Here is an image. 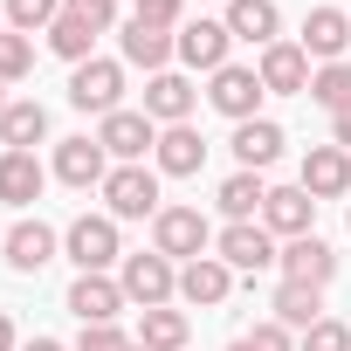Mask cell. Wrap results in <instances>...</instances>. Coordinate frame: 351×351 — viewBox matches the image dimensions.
Returning <instances> with one entry per match:
<instances>
[{"label":"cell","instance_id":"cell-26","mask_svg":"<svg viewBox=\"0 0 351 351\" xmlns=\"http://www.w3.org/2000/svg\"><path fill=\"white\" fill-rule=\"evenodd\" d=\"M269 310H276V324H282V330H310V324L324 317V289H310V282H276Z\"/></svg>","mask_w":351,"mask_h":351},{"label":"cell","instance_id":"cell-43","mask_svg":"<svg viewBox=\"0 0 351 351\" xmlns=\"http://www.w3.org/2000/svg\"><path fill=\"white\" fill-rule=\"evenodd\" d=\"M131 351H145V344H131Z\"/></svg>","mask_w":351,"mask_h":351},{"label":"cell","instance_id":"cell-3","mask_svg":"<svg viewBox=\"0 0 351 351\" xmlns=\"http://www.w3.org/2000/svg\"><path fill=\"white\" fill-rule=\"evenodd\" d=\"M62 248H69V262L83 269V276H104L124 248H117V221L110 214H76L69 228H62Z\"/></svg>","mask_w":351,"mask_h":351},{"label":"cell","instance_id":"cell-37","mask_svg":"<svg viewBox=\"0 0 351 351\" xmlns=\"http://www.w3.org/2000/svg\"><path fill=\"white\" fill-rule=\"evenodd\" d=\"M241 344H248V351H296V344H289V330H282L276 317H269V324H255V330H248Z\"/></svg>","mask_w":351,"mask_h":351},{"label":"cell","instance_id":"cell-2","mask_svg":"<svg viewBox=\"0 0 351 351\" xmlns=\"http://www.w3.org/2000/svg\"><path fill=\"white\" fill-rule=\"evenodd\" d=\"M69 104H76V110H90V117L124 110V62H110V56L76 62V76H69Z\"/></svg>","mask_w":351,"mask_h":351},{"label":"cell","instance_id":"cell-40","mask_svg":"<svg viewBox=\"0 0 351 351\" xmlns=\"http://www.w3.org/2000/svg\"><path fill=\"white\" fill-rule=\"evenodd\" d=\"M21 351H62V344H56V337H28Z\"/></svg>","mask_w":351,"mask_h":351},{"label":"cell","instance_id":"cell-8","mask_svg":"<svg viewBox=\"0 0 351 351\" xmlns=\"http://www.w3.org/2000/svg\"><path fill=\"white\" fill-rule=\"evenodd\" d=\"M97 145H104L117 165H138V158L158 145V124H152L145 110H110V117L97 124Z\"/></svg>","mask_w":351,"mask_h":351},{"label":"cell","instance_id":"cell-38","mask_svg":"<svg viewBox=\"0 0 351 351\" xmlns=\"http://www.w3.org/2000/svg\"><path fill=\"white\" fill-rule=\"evenodd\" d=\"M330 145H337V152H351V110H337V117H330Z\"/></svg>","mask_w":351,"mask_h":351},{"label":"cell","instance_id":"cell-1","mask_svg":"<svg viewBox=\"0 0 351 351\" xmlns=\"http://www.w3.org/2000/svg\"><path fill=\"white\" fill-rule=\"evenodd\" d=\"M207 241H214V228H207L200 207H158V221H152V248H158L165 262H200Z\"/></svg>","mask_w":351,"mask_h":351},{"label":"cell","instance_id":"cell-25","mask_svg":"<svg viewBox=\"0 0 351 351\" xmlns=\"http://www.w3.org/2000/svg\"><path fill=\"white\" fill-rule=\"evenodd\" d=\"M180 56V42H172L165 28H145V21H131L124 28V62L131 69H145V76H165V62Z\"/></svg>","mask_w":351,"mask_h":351},{"label":"cell","instance_id":"cell-22","mask_svg":"<svg viewBox=\"0 0 351 351\" xmlns=\"http://www.w3.org/2000/svg\"><path fill=\"white\" fill-rule=\"evenodd\" d=\"M228 289H234V269H228L221 255H200V262H186V269H180V296H186V303H200V310L228 303Z\"/></svg>","mask_w":351,"mask_h":351},{"label":"cell","instance_id":"cell-5","mask_svg":"<svg viewBox=\"0 0 351 351\" xmlns=\"http://www.w3.org/2000/svg\"><path fill=\"white\" fill-rule=\"evenodd\" d=\"M104 207L110 221H158V172L145 165H110V180H104Z\"/></svg>","mask_w":351,"mask_h":351},{"label":"cell","instance_id":"cell-34","mask_svg":"<svg viewBox=\"0 0 351 351\" xmlns=\"http://www.w3.org/2000/svg\"><path fill=\"white\" fill-rule=\"evenodd\" d=\"M180 14H186V0H138V14H131V21H145V28H165V35H172V28H180Z\"/></svg>","mask_w":351,"mask_h":351},{"label":"cell","instance_id":"cell-24","mask_svg":"<svg viewBox=\"0 0 351 351\" xmlns=\"http://www.w3.org/2000/svg\"><path fill=\"white\" fill-rule=\"evenodd\" d=\"M42 138H49V110L35 97H14L8 110H0V145H8V152H35Z\"/></svg>","mask_w":351,"mask_h":351},{"label":"cell","instance_id":"cell-29","mask_svg":"<svg viewBox=\"0 0 351 351\" xmlns=\"http://www.w3.org/2000/svg\"><path fill=\"white\" fill-rule=\"evenodd\" d=\"M49 49H56L62 62H90V56H97V28L76 21V14H62V21L49 28Z\"/></svg>","mask_w":351,"mask_h":351},{"label":"cell","instance_id":"cell-35","mask_svg":"<svg viewBox=\"0 0 351 351\" xmlns=\"http://www.w3.org/2000/svg\"><path fill=\"white\" fill-rule=\"evenodd\" d=\"M138 337H124L117 324H83V337H76V351H131Z\"/></svg>","mask_w":351,"mask_h":351},{"label":"cell","instance_id":"cell-9","mask_svg":"<svg viewBox=\"0 0 351 351\" xmlns=\"http://www.w3.org/2000/svg\"><path fill=\"white\" fill-rule=\"evenodd\" d=\"M255 76H262L269 97H310V56L296 42H269L262 62H255Z\"/></svg>","mask_w":351,"mask_h":351},{"label":"cell","instance_id":"cell-28","mask_svg":"<svg viewBox=\"0 0 351 351\" xmlns=\"http://www.w3.org/2000/svg\"><path fill=\"white\" fill-rule=\"evenodd\" d=\"M138 344L145 351H186V310H145L138 317Z\"/></svg>","mask_w":351,"mask_h":351},{"label":"cell","instance_id":"cell-23","mask_svg":"<svg viewBox=\"0 0 351 351\" xmlns=\"http://www.w3.org/2000/svg\"><path fill=\"white\" fill-rule=\"evenodd\" d=\"M228 35H234V42H255V49L282 42V14H276V0H228Z\"/></svg>","mask_w":351,"mask_h":351},{"label":"cell","instance_id":"cell-42","mask_svg":"<svg viewBox=\"0 0 351 351\" xmlns=\"http://www.w3.org/2000/svg\"><path fill=\"white\" fill-rule=\"evenodd\" d=\"M228 351H248V344H228Z\"/></svg>","mask_w":351,"mask_h":351},{"label":"cell","instance_id":"cell-19","mask_svg":"<svg viewBox=\"0 0 351 351\" xmlns=\"http://www.w3.org/2000/svg\"><path fill=\"white\" fill-rule=\"evenodd\" d=\"M310 200H337V193H351V152H337V145H317L310 158H303V180H296Z\"/></svg>","mask_w":351,"mask_h":351},{"label":"cell","instance_id":"cell-36","mask_svg":"<svg viewBox=\"0 0 351 351\" xmlns=\"http://www.w3.org/2000/svg\"><path fill=\"white\" fill-rule=\"evenodd\" d=\"M62 14H76V21H90L97 35L117 21V0H62Z\"/></svg>","mask_w":351,"mask_h":351},{"label":"cell","instance_id":"cell-33","mask_svg":"<svg viewBox=\"0 0 351 351\" xmlns=\"http://www.w3.org/2000/svg\"><path fill=\"white\" fill-rule=\"evenodd\" d=\"M303 351H351V330H344L337 317H317V324L303 330Z\"/></svg>","mask_w":351,"mask_h":351},{"label":"cell","instance_id":"cell-20","mask_svg":"<svg viewBox=\"0 0 351 351\" xmlns=\"http://www.w3.org/2000/svg\"><path fill=\"white\" fill-rule=\"evenodd\" d=\"M42 186H49V165L35 152H0V200L8 207H35Z\"/></svg>","mask_w":351,"mask_h":351},{"label":"cell","instance_id":"cell-15","mask_svg":"<svg viewBox=\"0 0 351 351\" xmlns=\"http://www.w3.org/2000/svg\"><path fill=\"white\" fill-rule=\"evenodd\" d=\"M193 104H200V90H193L180 69H165V76H152V83H145V117H152L158 131H165V124H186V117H193Z\"/></svg>","mask_w":351,"mask_h":351},{"label":"cell","instance_id":"cell-16","mask_svg":"<svg viewBox=\"0 0 351 351\" xmlns=\"http://www.w3.org/2000/svg\"><path fill=\"white\" fill-rule=\"evenodd\" d=\"M56 180L62 186H104L110 180V152L97 138H62L56 145Z\"/></svg>","mask_w":351,"mask_h":351},{"label":"cell","instance_id":"cell-11","mask_svg":"<svg viewBox=\"0 0 351 351\" xmlns=\"http://www.w3.org/2000/svg\"><path fill=\"white\" fill-rule=\"evenodd\" d=\"M152 158H158L165 180H193V172L207 165V138H200L193 124H165V131H158V145H152Z\"/></svg>","mask_w":351,"mask_h":351},{"label":"cell","instance_id":"cell-12","mask_svg":"<svg viewBox=\"0 0 351 351\" xmlns=\"http://www.w3.org/2000/svg\"><path fill=\"white\" fill-rule=\"evenodd\" d=\"M172 42H180V62H186V69H207V76H214V69H228V49H234L228 21H186Z\"/></svg>","mask_w":351,"mask_h":351},{"label":"cell","instance_id":"cell-31","mask_svg":"<svg viewBox=\"0 0 351 351\" xmlns=\"http://www.w3.org/2000/svg\"><path fill=\"white\" fill-rule=\"evenodd\" d=\"M62 21V0H8V28L14 35H49Z\"/></svg>","mask_w":351,"mask_h":351},{"label":"cell","instance_id":"cell-21","mask_svg":"<svg viewBox=\"0 0 351 351\" xmlns=\"http://www.w3.org/2000/svg\"><path fill=\"white\" fill-rule=\"evenodd\" d=\"M282 124L276 117H248V124H234V158H241V172H262V165H276L282 158Z\"/></svg>","mask_w":351,"mask_h":351},{"label":"cell","instance_id":"cell-6","mask_svg":"<svg viewBox=\"0 0 351 351\" xmlns=\"http://www.w3.org/2000/svg\"><path fill=\"white\" fill-rule=\"evenodd\" d=\"M214 255L228 262V269H241V276H262V269H276V234L262 228V221H228L221 228V241H214Z\"/></svg>","mask_w":351,"mask_h":351},{"label":"cell","instance_id":"cell-14","mask_svg":"<svg viewBox=\"0 0 351 351\" xmlns=\"http://www.w3.org/2000/svg\"><path fill=\"white\" fill-rule=\"evenodd\" d=\"M310 221H317V200H310L303 186H269V200H262V228H269L276 241L310 234Z\"/></svg>","mask_w":351,"mask_h":351},{"label":"cell","instance_id":"cell-30","mask_svg":"<svg viewBox=\"0 0 351 351\" xmlns=\"http://www.w3.org/2000/svg\"><path fill=\"white\" fill-rule=\"evenodd\" d=\"M310 104H324L330 117L351 110V62H324V69L310 76Z\"/></svg>","mask_w":351,"mask_h":351},{"label":"cell","instance_id":"cell-7","mask_svg":"<svg viewBox=\"0 0 351 351\" xmlns=\"http://www.w3.org/2000/svg\"><path fill=\"white\" fill-rule=\"evenodd\" d=\"M262 76L255 69H241V62H228V69H214V83H207V104L221 110V117H234V124H248V117H262Z\"/></svg>","mask_w":351,"mask_h":351},{"label":"cell","instance_id":"cell-13","mask_svg":"<svg viewBox=\"0 0 351 351\" xmlns=\"http://www.w3.org/2000/svg\"><path fill=\"white\" fill-rule=\"evenodd\" d=\"M296 49L317 56V62H344V49H351V14H337V8H310Z\"/></svg>","mask_w":351,"mask_h":351},{"label":"cell","instance_id":"cell-10","mask_svg":"<svg viewBox=\"0 0 351 351\" xmlns=\"http://www.w3.org/2000/svg\"><path fill=\"white\" fill-rule=\"evenodd\" d=\"M276 269H282V282H310V289H324V282L337 276V255H330V241H317V234H296V241H282Z\"/></svg>","mask_w":351,"mask_h":351},{"label":"cell","instance_id":"cell-32","mask_svg":"<svg viewBox=\"0 0 351 351\" xmlns=\"http://www.w3.org/2000/svg\"><path fill=\"white\" fill-rule=\"evenodd\" d=\"M28 69H35V42L8 28V35H0V83H21Z\"/></svg>","mask_w":351,"mask_h":351},{"label":"cell","instance_id":"cell-41","mask_svg":"<svg viewBox=\"0 0 351 351\" xmlns=\"http://www.w3.org/2000/svg\"><path fill=\"white\" fill-rule=\"evenodd\" d=\"M8 104H14V97H8V83H0V110H8Z\"/></svg>","mask_w":351,"mask_h":351},{"label":"cell","instance_id":"cell-44","mask_svg":"<svg viewBox=\"0 0 351 351\" xmlns=\"http://www.w3.org/2000/svg\"><path fill=\"white\" fill-rule=\"evenodd\" d=\"M0 35H8V28H0Z\"/></svg>","mask_w":351,"mask_h":351},{"label":"cell","instance_id":"cell-17","mask_svg":"<svg viewBox=\"0 0 351 351\" xmlns=\"http://www.w3.org/2000/svg\"><path fill=\"white\" fill-rule=\"evenodd\" d=\"M56 248H62V234H56L49 221H14V234H8V269L42 276V269L56 262Z\"/></svg>","mask_w":351,"mask_h":351},{"label":"cell","instance_id":"cell-39","mask_svg":"<svg viewBox=\"0 0 351 351\" xmlns=\"http://www.w3.org/2000/svg\"><path fill=\"white\" fill-rule=\"evenodd\" d=\"M0 351H21V337H14V324H8V310H0Z\"/></svg>","mask_w":351,"mask_h":351},{"label":"cell","instance_id":"cell-27","mask_svg":"<svg viewBox=\"0 0 351 351\" xmlns=\"http://www.w3.org/2000/svg\"><path fill=\"white\" fill-rule=\"evenodd\" d=\"M214 200H221V214H228V221H255V214H262V200H269V186H262V172H228Z\"/></svg>","mask_w":351,"mask_h":351},{"label":"cell","instance_id":"cell-4","mask_svg":"<svg viewBox=\"0 0 351 351\" xmlns=\"http://www.w3.org/2000/svg\"><path fill=\"white\" fill-rule=\"evenodd\" d=\"M117 282H124V296H131L138 310H165L172 296H180V269H172L158 248H152V255H124Z\"/></svg>","mask_w":351,"mask_h":351},{"label":"cell","instance_id":"cell-18","mask_svg":"<svg viewBox=\"0 0 351 351\" xmlns=\"http://www.w3.org/2000/svg\"><path fill=\"white\" fill-rule=\"evenodd\" d=\"M124 303H131V296H124L117 276H76V282H69V310H76L83 324H117Z\"/></svg>","mask_w":351,"mask_h":351}]
</instances>
